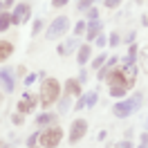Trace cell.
<instances>
[{"instance_id":"obj_45","label":"cell","mask_w":148,"mask_h":148,"mask_svg":"<svg viewBox=\"0 0 148 148\" xmlns=\"http://www.w3.org/2000/svg\"><path fill=\"white\" fill-rule=\"evenodd\" d=\"M32 148H36V146H32Z\"/></svg>"},{"instance_id":"obj_25","label":"cell","mask_w":148,"mask_h":148,"mask_svg":"<svg viewBox=\"0 0 148 148\" xmlns=\"http://www.w3.org/2000/svg\"><path fill=\"white\" fill-rule=\"evenodd\" d=\"M67 110H70V97H65L63 101H61V110L58 112H67Z\"/></svg>"},{"instance_id":"obj_34","label":"cell","mask_w":148,"mask_h":148,"mask_svg":"<svg viewBox=\"0 0 148 148\" xmlns=\"http://www.w3.org/2000/svg\"><path fill=\"white\" fill-rule=\"evenodd\" d=\"M85 106V97H81V99H79V101H76V110H81V108H83Z\"/></svg>"},{"instance_id":"obj_42","label":"cell","mask_w":148,"mask_h":148,"mask_svg":"<svg viewBox=\"0 0 148 148\" xmlns=\"http://www.w3.org/2000/svg\"><path fill=\"white\" fill-rule=\"evenodd\" d=\"M139 148H148V144H144V146H139Z\"/></svg>"},{"instance_id":"obj_5","label":"cell","mask_w":148,"mask_h":148,"mask_svg":"<svg viewBox=\"0 0 148 148\" xmlns=\"http://www.w3.org/2000/svg\"><path fill=\"white\" fill-rule=\"evenodd\" d=\"M70 29V18L67 16H58L56 20H52V25L47 27V38L49 40H56V38H61Z\"/></svg>"},{"instance_id":"obj_43","label":"cell","mask_w":148,"mask_h":148,"mask_svg":"<svg viewBox=\"0 0 148 148\" xmlns=\"http://www.w3.org/2000/svg\"><path fill=\"white\" fill-rule=\"evenodd\" d=\"M0 103H2V92H0Z\"/></svg>"},{"instance_id":"obj_8","label":"cell","mask_w":148,"mask_h":148,"mask_svg":"<svg viewBox=\"0 0 148 148\" xmlns=\"http://www.w3.org/2000/svg\"><path fill=\"white\" fill-rule=\"evenodd\" d=\"M36 103H38V94H34V92H25L16 108H18L20 114H27L29 110H34V108H36Z\"/></svg>"},{"instance_id":"obj_11","label":"cell","mask_w":148,"mask_h":148,"mask_svg":"<svg viewBox=\"0 0 148 148\" xmlns=\"http://www.w3.org/2000/svg\"><path fill=\"white\" fill-rule=\"evenodd\" d=\"M56 123V112H45L36 117V126H54Z\"/></svg>"},{"instance_id":"obj_14","label":"cell","mask_w":148,"mask_h":148,"mask_svg":"<svg viewBox=\"0 0 148 148\" xmlns=\"http://www.w3.org/2000/svg\"><path fill=\"white\" fill-rule=\"evenodd\" d=\"M76 43H79V36L67 38V40H65V45H61V47H58V54H61V56H65L67 52H70V49H74V47H76Z\"/></svg>"},{"instance_id":"obj_19","label":"cell","mask_w":148,"mask_h":148,"mask_svg":"<svg viewBox=\"0 0 148 148\" xmlns=\"http://www.w3.org/2000/svg\"><path fill=\"white\" fill-rule=\"evenodd\" d=\"M106 65V54H101V56H97L92 61V70H99V67H103Z\"/></svg>"},{"instance_id":"obj_13","label":"cell","mask_w":148,"mask_h":148,"mask_svg":"<svg viewBox=\"0 0 148 148\" xmlns=\"http://www.w3.org/2000/svg\"><path fill=\"white\" fill-rule=\"evenodd\" d=\"M85 34H88L90 40L97 38L99 34H101V20H90V25H88V29H85Z\"/></svg>"},{"instance_id":"obj_2","label":"cell","mask_w":148,"mask_h":148,"mask_svg":"<svg viewBox=\"0 0 148 148\" xmlns=\"http://www.w3.org/2000/svg\"><path fill=\"white\" fill-rule=\"evenodd\" d=\"M58 97H61V83L56 79H45L43 85H40V103H43V108H49L52 103H56Z\"/></svg>"},{"instance_id":"obj_7","label":"cell","mask_w":148,"mask_h":148,"mask_svg":"<svg viewBox=\"0 0 148 148\" xmlns=\"http://www.w3.org/2000/svg\"><path fill=\"white\" fill-rule=\"evenodd\" d=\"M88 132V121L85 119H76L70 126V144H76L79 139H83V135Z\"/></svg>"},{"instance_id":"obj_28","label":"cell","mask_w":148,"mask_h":148,"mask_svg":"<svg viewBox=\"0 0 148 148\" xmlns=\"http://www.w3.org/2000/svg\"><path fill=\"white\" fill-rule=\"evenodd\" d=\"M110 45H119V34H110Z\"/></svg>"},{"instance_id":"obj_1","label":"cell","mask_w":148,"mask_h":148,"mask_svg":"<svg viewBox=\"0 0 148 148\" xmlns=\"http://www.w3.org/2000/svg\"><path fill=\"white\" fill-rule=\"evenodd\" d=\"M135 79H137V70L132 65H126V67H117V70H110L108 74V83L110 88H132L135 85Z\"/></svg>"},{"instance_id":"obj_15","label":"cell","mask_w":148,"mask_h":148,"mask_svg":"<svg viewBox=\"0 0 148 148\" xmlns=\"http://www.w3.org/2000/svg\"><path fill=\"white\" fill-rule=\"evenodd\" d=\"M11 52H14V45H11L9 40H0V61H5V58H9Z\"/></svg>"},{"instance_id":"obj_3","label":"cell","mask_w":148,"mask_h":148,"mask_svg":"<svg viewBox=\"0 0 148 148\" xmlns=\"http://www.w3.org/2000/svg\"><path fill=\"white\" fill-rule=\"evenodd\" d=\"M141 94H132L130 99H126V101H119V103H114V108H112V114L114 117H119V119H123V117H128V114H132V112L137 110L139 106H141Z\"/></svg>"},{"instance_id":"obj_18","label":"cell","mask_w":148,"mask_h":148,"mask_svg":"<svg viewBox=\"0 0 148 148\" xmlns=\"http://www.w3.org/2000/svg\"><path fill=\"white\" fill-rule=\"evenodd\" d=\"M110 70H112V65H103V67H99V79H101V81H106V79H108V74H110Z\"/></svg>"},{"instance_id":"obj_4","label":"cell","mask_w":148,"mask_h":148,"mask_svg":"<svg viewBox=\"0 0 148 148\" xmlns=\"http://www.w3.org/2000/svg\"><path fill=\"white\" fill-rule=\"evenodd\" d=\"M61 139H63V128H58V126L54 123V126H49L47 130L40 132L38 141H40L43 148H56L58 144H61Z\"/></svg>"},{"instance_id":"obj_31","label":"cell","mask_w":148,"mask_h":148,"mask_svg":"<svg viewBox=\"0 0 148 148\" xmlns=\"http://www.w3.org/2000/svg\"><path fill=\"white\" fill-rule=\"evenodd\" d=\"M11 121H14V123H16V126H18V123H23V114H14V117H11Z\"/></svg>"},{"instance_id":"obj_27","label":"cell","mask_w":148,"mask_h":148,"mask_svg":"<svg viewBox=\"0 0 148 148\" xmlns=\"http://www.w3.org/2000/svg\"><path fill=\"white\" fill-rule=\"evenodd\" d=\"M92 2H94V0H81V2H79V9H90Z\"/></svg>"},{"instance_id":"obj_12","label":"cell","mask_w":148,"mask_h":148,"mask_svg":"<svg viewBox=\"0 0 148 148\" xmlns=\"http://www.w3.org/2000/svg\"><path fill=\"white\" fill-rule=\"evenodd\" d=\"M90 54H92V45H81L79 54H76L79 65H85V63H88V61H90Z\"/></svg>"},{"instance_id":"obj_37","label":"cell","mask_w":148,"mask_h":148,"mask_svg":"<svg viewBox=\"0 0 148 148\" xmlns=\"http://www.w3.org/2000/svg\"><path fill=\"white\" fill-rule=\"evenodd\" d=\"M126 43H135V32H130L128 38H126Z\"/></svg>"},{"instance_id":"obj_24","label":"cell","mask_w":148,"mask_h":148,"mask_svg":"<svg viewBox=\"0 0 148 148\" xmlns=\"http://www.w3.org/2000/svg\"><path fill=\"white\" fill-rule=\"evenodd\" d=\"M119 2H121V0H106L103 5H106L108 9H117V7H119Z\"/></svg>"},{"instance_id":"obj_26","label":"cell","mask_w":148,"mask_h":148,"mask_svg":"<svg viewBox=\"0 0 148 148\" xmlns=\"http://www.w3.org/2000/svg\"><path fill=\"white\" fill-rule=\"evenodd\" d=\"M38 137H40V135H38V132H34V135H32V137L27 139V146L32 148V146H36V141H38Z\"/></svg>"},{"instance_id":"obj_39","label":"cell","mask_w":148,"mask_h":148,"mask_svg":"<svg viewBox=\"0 0 148 148\" xmlns=\"http://www.w3.org/2000/svg\"><path fill=\"white\" fill-rule=\"evenodd\" d=\"M9 5H14V0H5V7H9Z\"/></svg>"},{"instance_id":"obj_16","label":"cell","mask_w":148,"mask_h":148,"mask_svg":"<svg viewBox=\"0 0 148 148\" xmlns=\"http://www.w3.org/2000/svg\"><path fill=\"white\" fill-rule=\"evenodd\" d=\"M135 56H137V47H135V45H130L128 56H123V63H126V65H132V63H135Z\"/></svg>"},{"instance_id":"obj_36","label":"cell","mask_w":148,"mask_h":148,"mask_svg":"<svg viewBox=\"0 0 148 148\" xmlns=\"http://www.w3.org/2000/svg\"><path fill=\"white\" fill-rule=\"evenodd\" d=\"M52 5H54V7H63V5H67V0H54Z\"/></svg>"},{"instance_id":"obj_20","label":"cell","mask_w":148,"mask_h":148,"mask_svg":"<svg viewBox=\"0 0 148 148\" xmlns=\"http://www.w3.org/2000/svg\"><path fill=\"white\" fill-rule=\"evenodd\" d=\"M97 101H99V94H97V92H90L88 97H85V106H90V108H92Z\"/></svg>"},{"instance_id":"obj_10","label":"cell","mask_w":148,"mask_h":148,"mask_svg":"<svg viewBox=\"0 0 148 148\" xmlns=\"http://www.w3.org/2000/svg\"><path fill=\"white\" fill-rule=\"evenodd\" d=\"M65 94L67 97H81V83L79 81H74V79H67L65 81Z\"/></svg>"},{"instance_id":"obj_32","label":"cell","mask_w":148,"mask_h":148,"mask_svg":"<svg viewBox=\"0 0 148 148\" xmlns=\"http://www.w3.org/2000/svg\"><path fill=\"white\" fill-rule=\"evenodd\" d=\"M106 43H108V40H106V36H101V34H99V36H97V45H99V47H103Z\"/></svg>"},{"instance_id":"obj_40","label":"cell","mask_w":148,"mask_h":148,"mask_svg":"<svg viewBox=\"0 0 148 148\" xmlns=\"http://www.w3.org/2000/svg\"><path fill=\"white\" fill-rule=\"evenodd\" d=\"M0 148H9V146H7V144H5V141H2V139H0Z\"/></svg>"},{"instance_id":"obj_9","label":"cell","mask_w":148,"mask_h":148,"mask_svg":"<svg viewBox=\"0 0 148 148\" xmlns=\"http://www.w3.org/2000/svg\"><path fill=\"white\" fill-rule=\"evenodd\" d=\"M11 76H14V74H11V70H7V67L0 72V81H2V90H5V92H14V79H11Z\"/></svg>"},{"instance_id":"obj_22","label":"cell","mask_w":148,"mask_h":148,"mask_svg":"<svg viewBox=\"0 0 148 148\" xmlns=\"http://www.w3.org/2000/svg\"><path fill=\"white\" fill-rule=\"evenodd\" d=\"M85 29H88V25H85V23H79V25L74 27V36H81V34H83Z\"/></svg>"},{"instance_id":"obj_41","label":"cell","mask_w":148,"mask_h":148,"mask_svg":"<svg viewBox=\"0 0 148 148\" xmlns=\"http://www.w3.org/2000/svg\"><path fill=\"white\" fill-rule=\"evenodd\" d=\"M146 130H148V114H146Z\"/></svg>"},{"instance_id":"obj_21","label":"cell","mask_w":148,"mask_h":148,"mask_svg":"<svg viewBox=\"0 0 148 148\" xmlns=\"http://www.w3.org/2000/svg\"><path fill=\"white\" fill-rule=\"evenodd\" d=\"M126 92H128L126 88H110V94H112V97H123Z\"/></svg>"},{"instance_id":"obj_17","label":"cell","mask_w":148,"mask_h":148,"mask_svg":"<svg viewBox=\"0 0 148 148\" xmlns=\"http://www.w3.org/2000/svg\"><path fill=\"white\" fill-rule=\"evenodd\" d=\"M9 25H11V16H7V14H0V32H5Z\"/></svg>"},{"instance_id":"obj_29","label":"cell","mask_w":148,"mask_h":148,"mask_svg":"<svg viewBox=\"0 0 148 148\" xmlns=\"http://www.w3.org/2000/svg\"><path fill=\"white\" fill-rule=\"evenodd\" d=\"M88 18H90V20H97V18H99V11L92 7V9H90V14H88Z\"/></svg>"},{"instance_id":"obj_30","label":"cell","mask_w":148,"mask_h":148,"mask_svg":"<svg viewBox=\"0 0 148 148\" xmlns=\"http://www.w3.org/2000/svg\"><path fill=\"white\" fill-rule=\"evenodd\" d=\"M34 81H36V74H27V76H25V83L27 85H32Z\"/></svg>"},{"instance_id":"obj_38","label":"cell","mask_w":148,"mask_h":148,"mask_svg":"<svg viewBox=\"0 0 148 148\" xmlns=\"http://www.w3.org/2000/svg\"><path fill=\"white\" fill-rule=\"evenodd\" d=\"M141 141H144V144H148V135H146V132L141 135Z\"/></svg>"},{"instance_id":"obj_35","label":"cell","mask_w":148,"mask_h":148,"mask_svg":"<svg viewBox=\"0 0 148 148\" xmlns=\"http://www.w3.org/2000/svg\"><path fill=\"white\" fill-rule=\"evenodd\" d=\"M117 148H132V144L130 141H121V144H117Z\"/></svg>"},{"instance_id":"obj_44","label":"cell","mask_w":148,"mask_h":148,"mask_svg":"<svg viewBox=\"0 0 148 148\" xmlns=\"http://www.w3.org/2000/svg\"><path fill=\"white\" fill-rule=\"evenodd\" d=\"M137 2H141V0H137Z\"/></svg>"},{"instance_id":"obj_23","label":"cell","mask_w":148,"mask_h":148,"mask_svg":"<svg viewBox=\"0 0 148 148\" xmlns=\"http://www.w3.org/2000/svg\"><path fill=\"white\" fill-rule=\"evenodd\" d=\"M40 29H43V20H34V27H32V36H36Z\"/></svg>"},{"instance_id":"obj_6","label":"cell","mask_w":148,"mask_h":148,"mask_svg":"<svg viewBox=\"0 0 148 148\" xmlns=\"http://www.w3.org/2000/svg\"><path fill=\"white\" fill-rule=\"evenodd\" d=\"M29 14H32V7H29L27 2H20L18 7L14 9V14H11V25H23V23H27Z\"/></svg>"},{"instance_id":"obj_33","label":"cell","mask_w":148,"mask_h":148,"mask_svg":"<svg viewBox=\"0 0 148 148\" xmlns=\"http://www.w3.org/2000/svg\"><path fill=\"white\" fill-rule=\"evenodd\" d=\"M85 79H88V72H85V70H81V72H79V83H83Z\"/></svg>"}]
</instances>
